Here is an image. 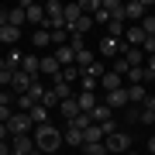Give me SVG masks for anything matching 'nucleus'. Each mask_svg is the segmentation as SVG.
I'll return each mask as SVG.
<instances>
[{"mask_svg": "<svg viewBox=\"0 0 155 155\" xmlns=\"http://www.w3.org/2000/svg\"><path fill=\"white\" fill-rule=\"evenodd\" d=\"M31 138H35V148H38L41 155H55V148H62V127L55 124H38L31 131Z\"/></svg>", "mask_w": 155, "mask_h": 155, "instance_id": "1", "label": "nucleus"}, {"mask_svg": "<svg viewBox=\"0 0 155 155\" xmlns=\"http://www.w3.org/2000/svg\"><path fill=\"white\" fill-rule=\"evenodd\" d=\"M104 148H107V152H114V155H124V152H131V134L117 127L114 134H107V138H104Z\"/></svg>", "mask_w": 155, "mask_h": 155, "instance_id": "2", "label": "nucleus"}, {"mask_svg": "<svg viewBox=\"0 0 155 155\" xmlns=\"http://www.w3.org/2000/svg\"><path fill=\"white\" fill-rule=\"evenodd\" d=\"M121 52H124L121 38H110V35H107V38H100V45H97V55H100V59H117Z\"/></svg>", "mask_w": 155, "mask_h": 155, "instance_id": "3", "label": "nucleus"}, {"mask_svg": "<svg viewBox=\"0 0 155 155\" xmlns=\"http://www.w3.org/2000/svg\"><path fill=\"white\" fill-rule=\"evenodd\" d=\"M145 14H148V4H145V0H131V4H124V24H141Z\"/></svg>", "mask_w": 155, "mask_h": 155, "instance_id": "4", "label": "nucleus"}, {"mask_svg": "<svg viewBox=\"0 0 155 155\" xmlns=\"http://www.w3.org/2000/svg\"><path fill=\"white\" fill-rule=\"evenodd\" d=\"M7 134H31V121H28V114H21V110H14L11 114V121H7Z\"/></svg>", "mask_w": 155, "mask_h": 155, "instance_id": "5", "label": "nucleus"}, {"mask_svg": "<svg viewBox=\"0 0 155 155\" xmlns=\"http://www.w3.org/2000/svg\"><path fill=\"white\" fill-rule=\"evenodd\" d=\"M100 104H107L110 110H124V107H127V90H124V86H121V90H110V93H104Z\"/></svg>", "mask_w": 155, "mask_h": 155, "instance_id": "6", "label": "nucleus"}, {"mask_svg": "<svg viewBox=\"0 0 155 155\" xmlns=\"http://www.w3.org/2000/svg\"><path fill=\"white\" fill-rule=\"evenodd\" d=\"M59 72H62V66L55 62V55H41V59H38V76H48V79H59Z\"/></svg>", "mask_w": 155, "mask_h": 155, "instance_id": "7", "label": "nucleus"}, {"mask_svg": "<svg viewBox=\"0 0 155 155\" xmlns=\"http://www.w3.org/2000/svg\"><path fill=\"white\" fill-rule=\"evenodd\" d=\"M7 145H11V155H28L35 148V138H31V134H14Z\"/></svg>", "mask_w": 155, "mask_h": 155, "instance_id": "8", "label": "nucleus"}, {"mask_svg": "<svg viewBox=\"0 0 155 155\" xmlns=\"http://www.w3.org/2000/svg\"><path fill=\"white\" fill-rule=\"evenodd\" d=\"M28 86H31V76H28V72H21V69H17L14 76H11V86H7V90H11L14 97H24V93H28Z\"/></svg>", "mask_w": 155, "mask_h": 155, "instance_id": "9", "label": "nucleus"}, {"mask_svg": "<svg viewBox=\"0 0 155 155\" xmlns=\"http://www.w3.org/2000/svg\"><path fill=\"white\" fill-rule=\"evenodd\" d=\"M21 7H24L28 24H35V28H41V24H45V4H21Z\"/></svg>", "mask_w": 155, "mask_h": 155, "instance_id": "10", "label": "nucleus"}, {"mask_svg": "<svg viewBox=\"0 0 155 155\" xmlns=\"http://www.w3.org/2000/svg\"><path fill=\"white\" fill-rule=\"evenodd\" d=\"M138 124H155V97L152 93L145 97V104L138 107Z\"/></svg>", "mask_w": 155, "mask_h": 155, "instance_id": "11", "label": "nucleus"}, {"mask_svg": "<svg viewBox=\"0 0 155 155\" xmlns=\"http://www.w3.org/2000/svg\"><path fill=\"white\" fill-rule=\"evenodd\" d=\"M100 86H104V93H110V90H121V86H124V76H117V72L107 66V72L100 76Z\"/></svg>", "mask_w": 155, "mask_h": 155, "instance_id": "12", "label": "nucleus"}, {"mask_svg": "<svg viewBox=\"0 0 155 155\" xmlns=\"http://www.w3.org/2000/svg\"><path fill=\"white\" fill-rule=\"evenodd\" d=\"M38 59H41V55H35V52H24V59H21V72H28L31 79H41V76H38Z\"/></svg>", "mask_w": 155, "mask_h": 155, "instance_id": "13", "label": "nucleus"}, {"mask_svg": "<svg viewBox=\"0 0 155 155\" xmlns=\"http://www.w3.org/2000/svg\"><path fill=\"white\" fill-rule=\"evenodd\" d=\"M28 121H31L35 127H38V124H48V121H52V110H48V107H41V104H35L31 110H28Z\"/></svg>", "mask_w": 155, "mask_h": 155, "instance_id": "14", "label": "nucleus"}, {"mask_svg": "<svg viewBox=\"0 0 155 155\" xmlns=\"http://www.w3.org/2000/svg\"><path fill=\"white\" fill-rule=\"evenodd\" d=\"M62 145H69V148H83V131H76V127H62Z\"/></svg>", "mask_w": 155, "mask_h": 155, "instance_id": "15", "label": "nucleus"}, {"mask_svg": "<svg viewBox=\"0 0 155 155\" xmlns=\"http://www.w3.org/2000/svg\"><path fill=\"white\" fill-rule=\"evenodd\" d=\"M76 114H83V110H79V104H76V97H72V100H62V104H59V117H62L66 124H69Z\"/></svg>", "mask_w": 155, "mask_h": 155, "instance_id": "16", "label": "nucleus"}, {"mask_svg": "<svg viewBox=\"0 0 155 155\" xmlns=\"http://www.w3.org/2000/svg\"><path fill=\"white\" fill-rule=\"evenodd\" d=\"M90 121H93V124H107V121H114V110L107 104H97L93 110H90Z\"/></svg>", "mask_w": 155, "mask_h": 155, "instance_id": "17", "label": "nucleus"}, {"mask_svg": "<svg viewBox=\"0 0 155 155\" xmlns=\"http://www.w3.org/2000/svg\"><path fill=\"white\" fill-rule=\"evenodd\" d=\"M76 104H79V110H83V114H90V110L100 104V97H97V93H86V90H79V93H76Z\"/></svg>", "mask_w": 155, "mask_h": 155, "instance_id": "18", "label": "nucleus"}, {"mask_svg": "<svg viewBox=\"0 0 155 155\" xmlns=\"http://www.w3.org/2000/svg\"><path fill=\"white\" fill-rule=\"evenodd\" d=\"M52 45V31L48 28H35L31 31V48H48Z\"/></svg>", "mask_w": 155, "mask_h": 155, "instance_id": "19", "label": "nucleus"}, {"mask_svg": "<svg viewBox=\"0 0 155 155\" xmlns=\"http://www.w3.org/2000/svg\"><path fill=\"white\" fill-rule=\"evenodd\" d=\"M104 14L110 21H124V4L121 0H104Z\"/></svg>", "mask_w": 155, "mask_h": 155, "instance_id": "20", "label": "nucleus"}, {"mask_svg": "<svg viewBox=\"0 0 155 155\" xmlns=\"http://www.w3.org/2000/svg\"><path fill=\"white\" fill-rule=\"evenodd\" d=\"M55 62H59L62 69H66V66H76V52H72L69 45H59V48H55Z\"/></svg>", "mask_w": 155, "mask_h": 155, "instance_id": "21", "label": "nucleus"}, {"mask_svg": "<svg viewBox=\"0 0 155 155\" xmlns=\"http://www.w3.org/2000/svg\"><path fill=\"white\" fill-rule=\"evenodd\" d=\"M104 138H107V134H104V127H100V124H90L86 131H83V145H100Z\"/></svg>", "mask_w": 155, "mask_h": 155, "instance_id": "22", "label": "nucleus"}, {"mask_svg": "<svg viewBox=\"0 0 155 155\" xmlns=\"http://www.w3.org/2000/svg\"><path fill=\"white\" fill-rule=\"evenodd\" d=\"M7 24L21 31L24 24H28V17H24V7H11V11H7Z\"/></svg>", "mask_w": 155, "mask_h": 155, "instance_id": "23", "label": "nucleus"}, {"mask_svg": "<svg viewBox=\"0 0 155 155\" xmlns=\"http://www.w3.org/2000/svg\"><path fill=\"white\" fill-rule=\"evenodd\" d=\"M97 62V52H90V48H83V52H76V69L79 72H86L90 66Z\"/></svg>", "mask_w": 155, "mask_h": 155, "instance_id": "24", "label": "nucleus"}, {"mask_svg": "<svg viewBox=\"0 0 155 155\" xmlns=\"http://www.w3.org/2000/svg\"><path fill=\"white\" fill-rule=\"evenodd\" d=\"M48 90L55 93V100H59V104H62V100H72V97H76V93H72V86H66V83H52Z\"/></svg>", "mask_w": 155, "mask_h": 155, "instance_id": "25", "label": "nucleus"}, {"mask_svg": "<svg viewBox=\"0 0 155 155\" xmlns=\"http://www.w3.org/2000/svg\"><path fill=\"white\" fill-rule=\"evenodd\" d=\"M17 38H21V31H17V28H11V24H7V28H0V41H4V45H11V48H14Z\"/></svg>", "mask_w": 155, "mask_h": 155, "instance_id": "26", "label": "nucleus"}, {"mask_svg": "<svg viewBox=\"0 0 155 155\" xmlns=\"http://www.w3.org/2000/svg\"><path fill=\"white\" fill-rule=\"evenodd\" d=\"M138 28L145 31V38H155V14H145V17H141V24H138Z\"/></svg>", "mask_w": 155, "mask_h": 155, "instance_id": "27", "label": "nucleus"}, {"mask_svg": "<svg viewBox=\"0 0 155 155\" xmlns=\"http://www.w3.org/2000/svg\"><path fill=\"white\" fill-rule=\"evenodd\" d=\"M41 93H45V83H41V79H31V86H28V93H24V97H31L35 104H38Z\"/></svg>", "mask_w": 155, "mask_h": 155, "instance_id": "28", "label": "nucleus"}, {"mask_svg": "<svg viewBox=\"0 0 155 155\" xmlns=\"http://www.w3.org/2000/svg\"><path fill=\"white\" fill-rule=\"evenodd\" d=\"M124 28H127L124 21H107V35L110 38H124Z\"/></svg>", "mask_w": 155, "mask_h": 155, "instance_id": "29", "label": "nucleus"}, {"mask_svg": "<svg viewBox=\"0 0 155 155\" xmlns=\"http://www.w3.org/2000/svg\"><path fill=\"white\" fill-rule=\"evenodd\" d=\"M90 124H93V121H90V114H76V117L69 121V127H76V131H86Z\"/></svg>", "mask_w": 155, "mask_h": 155, "instance_id": "30", "label": "nucleus"}, {"mask_svg": "<svg viewBox=\"0 0 155 155\" xmlns=\"http://www.w3.org/2000/svg\"><path fill=\"white\" fill-rule=\"evenodd\" d=\"M59 45H69V31H66V28L52 31V48H59Z\"/></svg>", "mask_w": 155, "mask_h": 155, "instance_id": "31", "label": "nucleus"}, {"mask_svg": "<svg viewBox=\"0 0 155 155\" xmlns=\"http://www.w3.org/2000/svg\"><path fill=\"white\" fill-rule=\"evenodd\" d=\"M79 83H83V90H86V93H93V90L100 86V79H97V76H90V72H83V76H79Z\"/></svg>", "mask_w": 155, "mask_h": 155, "instance_id": "32", "label": "nucleus"}, {"mask_svg": "<svg viewBox=\"0 0 155 155\" xmlns=\"http://www.w3.org/2000/svg\"><path fill=\"white\" fill-rule=\"evenodd\" d=\"M83 155H107V148H104V141L100 145H83Z\"/></svg>", "mask_w": 155, "mask_h": 155, "instance_id": "33", "label": "nucleus"}, {"mask_svg": "<svg viewBox=\"0 0 155 155\" xmlns=\"http://www.w3.org/2000/svg\"><path fill=\"white\" fill-rule=\"evenodd\" d=\"M141 55H145V59L155 55V38H145V41H141Z\"/></svg>", "mask_w": 155, "mask_h": 155, "instance_id": "34", "label": "nucleus"}, {"mask_svg": "<svg viewBox=\"0 0 155 155\" xmlns=\"http://www.w3.org/2000/svg\"><path fill=\"white\" fill-rule=\"evenodd\" d=\"M11 114H14V107H11V104H0V124L11 121Z\"/></svg>", "mask_w": 155, "mask_h": 155, "instance_id": "35", "label": "nucleus"}, {"mask_svg": "<svg viewBox=\"0 0 155 155\" xmlns=\"http://www.w3.org/2000/svg\"><path fill=\"white\" fill-rule=\"evenodd\" d=\"M11 76H14V72H7V69H0V86H4V90L11 86Z\"/></svg>", "mask_w": 155, "mask_h": 155, "instance_id": "36", "label": "nucleus"}, {"mask_svg": "<svg viewBox=\"0 0 155 155\" xmlns=\"http://www.w3.org/2000/svg\"><path fill=\"white\" fill-rule=\"evenodd\" d=\"M93 21H97V24H107V21H110V17H107V14H104V4H100V11L93 14Z\"/></svg>", "mask_w": 155, "mask_h": 155, "instance_id": "37", "label": "nucleus"}, {"mask_svg": "<svg viewBox=\"0 0 155 155\" xmlns=\"http://www.w3.org/2000/svg\"><path fill=\"white\" fill-rule=\"evenodd\" d=\"M0 141H11V134H7V124H0Z\"/></svg>", "mask_w": 155, "mask_h": 155, "instance_id": "38", "label": "nucleus"}, {"mask_svg": "<svg viewBox=\"0 0 155 155\" xmlns=\"http://www.w3.org/2000/svg\"><path fill=\"white\" fill-rule=\"evenodd\" d=\"M145 148H148V152L155 155V134H152V138H148V141H145Z\"/></svg>", "mask_w": 155, "mask_h": 155, "instance_id": "39", "label": "nucleus"}, {"mask_svg": "<svg viewBox=\"0 0 155 155\" xmlns=\"http://www.w3.org/2000/svg\"><path fill=\"white\" fill-rule=\"evenodd\" d=\"M0 155H11V145L7 141H0Z\"/></svg>", "mask_w": 155, "mask_h": 155, "instance_id": "40", "label": "nucleus"}, {"mask_svg": "<svg viewBox=\"0 0 155 155\" xmlns=\"http://www.w3.org/2000/svg\"><path fill=\"white\" fill-rule=\"evenodd\" d=\"M0 28H7V11H0Z\"/></svg>", "mask_w": 155, "mask_h": 155, "instance_id": "41", "label": "nucleus"}, {"mask_svg": "<svg viewBox=\"0 0 155 155\" xmlns=\"http://www.w3.org/2000/svg\"><path fill=\"white\" fill-rule=\"evenodd\" d=\"M28 155H41V152H38V148H31V152H28Z\"/></svg>", "mask_w": 155, "mask_h": 155, "instance_id": "42", "label": "nucleus"}, {"mask_svg": "<svg viewBox=\"0 0 155 155\" xmlns=\"http://www.w3.org/2000/svg\"><path fill=\"white\" fill-rule=\"evenodd\" d=\"M124 155H138V152H124Z\"/></svg>", "mask_w": 155, "mask_h": 155, "instance_id": "43", "label": "nucleus"}]
</instances>
